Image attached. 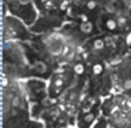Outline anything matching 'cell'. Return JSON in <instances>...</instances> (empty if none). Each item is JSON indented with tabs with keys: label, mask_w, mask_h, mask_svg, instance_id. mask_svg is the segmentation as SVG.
<instances>
[{
	"label": "cell",
	"mask_w": 131,
	"mask_h": 128,
	"mask_svg": "<svg viewBox=\"0 0 131 128\" xmlns=\"http://www.w3.org/2000/svg\"><path fill=\"white\" fill-rule=\"evenodd\" d=\"M1 127H45L32 117L21 80L1 77Z\"/></svg>",
	"instance_id": "1"
},
{
	"label": "cell",
	"mask_w": 131,
	"mask_h": 128,
	"mask_svg": "<svg viewBox=\"0 0 131 128\" xmlns=\"http://www.w3.org/2000/svg\"><path fill=\"white\" fill-rule=\"evenodd\" d=\"M81 52L88 61L113 64L129 53V36L98 33L84 44Z\"/></svg>",
	"instance_id": "2"
},
{
	"label": "cell",
	"mask_w": 131,
	"mask_h": 128,
	"mask_svg": "<svg viewBox=\"0 0 131 128\" xmlns=\"http://www.w3.org/2000/svg\"><path fill=\"white\" fill-rule=\"evenodd\" d=\"M30 42L44 57H46L56 66H61L69 62L81 51L70 42L69 39L60 29L35 34Z\"/></svg>",
	"instance_id": "3"
},
{
	"label": "cell",
	"mask_w": 131,
	"mask_h": 128,
	"mask_svg": "<svg viewBox=\"0 0 131 128\" xmlns=\"http://www.w3.org/2000/svg\"><path fill=\"white\" fill-rule=\"evenodd\" d=\"M1 77L10 80H24L29 77L24 42H1Z\"/></svg>",
	"instance_id": "4"
},
{
	"label": "cell",
	"mask_w": 131,
	"mask_h": 128,
	"mask_svg": "<svg viewBox=\"0 0 131 128\" xmlns=\"http://www.w3.org/2000/svg\"><path fill=\"white\" fill-rule=\"evenodd\" d=\"M102 114L109 127H131V97L112 93L102 99Z\"/></svg>",
	"instance_id": "5"
},
{
	"label": "cell",
	"mask_w": 131,
	"mask_h": 128,
	"mask_svg": "<svg viewBox=\"0 0 131 128\" xmlns=\"http://www.w3.org/2000/svg\"><path fill=\"white\" fill-rule=\"evenodd\" d=\"M78 82H88V81L80 80L68 63L58 66L47 80L49 98L52 100H60Z\"/></svg>",
	"instance_id": "6"
},
{
	"label": "cell",
	"mask_w": 131,
	"mask_h": 128,
	"mask_svg": "<svg viewBox=\"0 0 131 128\" xmlns=\"http://www.w3.org/2000/svg\"><path fill=\"white\" fill-rule=\"evenodd\" d=\"M60 30L79 50L83 48L84 44L89 39L95 36L96 34L101 33L96 21H81V19H75L70 17H67V21L60 28Z\"/></svg>",
	"instance_id": "7"
},
{
	"label": "cell",
	"mask_w": 131,
	"mask_h": 128,
	"mask_svg": "<svg viewBox=\"0 0 131 128\" xmlns=\"http://www.w3.org/2000/svg\"><path fill=\"white\" fill-rule=\"evenodd\" d=\"M102 99L101 97L88 92L75 112L74 127L92 128L97 119L102 115Z\"/></svg>",
	"instance_id": "8"
},
{
	"label": "cell",
	"mask_w": 131,
	"mask_h": 128,
	"mask_svg": "<svg viewBox=\"0 0 131 128\" xmlns=\"http://www.w3.org/2000/svg\"><path fill=\"white\" fill-rule=\"evenodd\" d=\"M35 34L29 25L19 18L9 13L1 15V42L4 41H17L28 42Z\"/></svg>",
	"instance_id": "9"
},
{
	"label": "cell",
	"mask_w": 131,
	"mask_h": 128,
	"mask_svg": "<svg viewBox=\"0 0 131 128\" xmlns=\"http://www.w3.org/2000/svg\"><path fill=\"white\" fill-rule=\"evenodd\" d=\"M1 4L3 13L15 16L29 27L37 22L40 13L35 0H1Z\"/></svg>",
	"instance_id": "10"
},
{
	"label": "cell",
	"mask_w": 131,
	"mask_h": 128,
	"mask_svg": "<svg viewBox=\"0 0 131 128\" xmlns=\"http://www.w3.org/2000/svg\"><path fill=\"white\" fill-rule=\"evenodd\" d=\"M113 93H123L131 97V53L111 64Z\"/></svg>",
	"instance_id": "11"
},
{
	"label": "cell",
	"mask_w": 131,
	"mask_h": 128,
	"mask_svg": "<svg viewBox=\"0 0 131 128\" xmlns=\"http://www.w3.org/2000/svg\"><path fill=\"white\" fill-rule=\"evenodd\" d=\"M21 83L29 100L30 112L33 114L49 99L47 80L39 79V77H28V79L21 80Z\"/></svg>",
	"instance_id": "12"
},
{
	"label": "cell",
	"mask_w": 131,
	"mask_h": 128,
	"mask_svg": "<svg viewBox=\"0 0 131 128\" xmlns=\"http://www.w3.org/2000/svg\"><path fill=\"white\" fill-rule=\"evenodd\" d=\"M67 11L61 9H47L42 10L39 13L37 22L30 29L34 34H42L60 29L67 21Z\"/></svg>",
	"instance_id": "13"
},
{
	"label": "cell",
	"mask_w": 131,
	"mask_h": 128,
	"mask_svg": "<svg viewBox=\"0 0 131 128\" xmlns=\"http://www.w3.org/2000/svg\"><path fill=\"white\" fill-rule=\"evenodd\" d=\"M129 40L131 41V33H130V35H129Z\"/></svg>",
	"instance_id": "14"
}]
</instances>
